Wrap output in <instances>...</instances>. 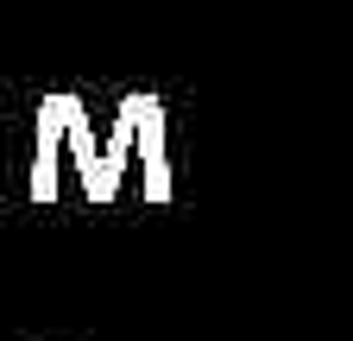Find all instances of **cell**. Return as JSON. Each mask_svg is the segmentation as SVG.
<instances>
[{
  "mask_svg": "<svg viewBox=\"0 0 353 341\" xmlns=\"http://www.w3.org/2000/svg\"><path fill=\"white\" fill-rule=\"evenodd\" d=\"M139 95H145V89H132V95L120 101V114H114V133H108V146H101V164H95V184L82 190L88 202H95V208H108V202L120 196V184H126V158H132V126H139Z\"/></svg>",
  "mask_w": 353,
  "mask_h": 341,
  "instance_id": "6da1fadb",
  "label": "cell"
},
{
  "mask_svg": "<svg viewBox=\"0 0 353 341\" xmlns=\"http://www.w3.org/2000/svg\"><path fill=\"white\" fill-rule=\"evenodd\" d=\"M57 152H63V89L38 101V152H32V202H57Z\"/></svg>",
  "mask_w": 353,
  "mask_h": 341,
  "instance_id": "3957f363",
  "label": "cell"
},
{
  "mask_svg": "<svg viewBox=\"0 0 353 341\" xmlns=\"http://www.w3.org/2000/svg\"><path fill=\"white\" fill-rule=\"evenodd\" d=\"M132 152L145 164V202H170V152H164V101L145 89L139 95V126H132Z\"/></svg>",
  "mask_w": 353,
  "mask_h": 341,
  "instance_id": "7a4b0ae2",
  "label": "cell"
}]
</instances>
